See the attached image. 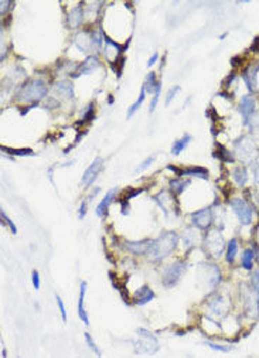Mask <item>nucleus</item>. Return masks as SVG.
<instances>
[{"mask_svg": "<svg viewBox=\"0 0 259 358\" xmlns=\"http://www.w3.org/2000/svg\"><path fill=\"white\" fill-rule=\"evenodd\" d=\"M85 215H87V201H82V204H81V207H79L78 218H79V220H84Z\"/></svg>", "mask_w": 259, "mask_h": 358, "instance_id": "c03bdc74", "label": "nucleus"}, {"mask_svg": "<svg viewBox=\"0 0 259 358\" xmlns=\"http://www.w3.org/2000/svg\"><path fill=\"white\" fill-rule=\"evenodd\" d=\"M47 94V85L41 79H30L17 91V101L25 103H33L42 99Z\"/></svg>", "mask_w": 259, "mask_h": 358, "instance_id": "f03ea898", "label": "nucleus"}, {"mask_svg": "<svg viewBox=\"0 0 259 358\" xmlns=\"http://www.w3.org/2000/svg\"><path fill=\"white\" fill-rule=\"evenodd\" d=\"M74 44H75V47L78 48L79 51H82V53H88V51H91L92 46H94V41H92V34H90L88 31H82V33H79L78 36L75 37V41H74Z\"/></svg>", "mask_w": 259, "mask_h": 358, "instance_id": "a211bd4d", "label": "nucleus"}, {"mask_svg": "<svg viewBox=\"0 0 259 358\" xmlns=\"http://www.w3.org/2000/svg\"><path fill=\"white\" fill-rule=\"evenodd\" d=\"M145 96H146V88H145V85H143V87L140 88V95H139L138 101L135 102L132 107L129 108V111H127V119H129V118H132L133 115L136 114L139 109H140L142 103L145 102Z\"/></svg>", "mask_w": 259, "mask_h": 358, "instance_id": "393cba45", "label": "nucleus"}, {"mask_svg": "<svg viewBox=\"0 0 259 358\" xmlns=\"http://www.w3.org/2000/svg\"><path fill=\"white\" fill-rule=\"evenodd\" d=\"M255 99L252 96L245 95L242 96L241 101H240V105H238V111L242 116V125L248 126L252 120L253 115H255Z\"/></svg>", "mask_w": 259, "mask_h": 358, "instance_id": "6e6552de", "label": "nucleus"}, {"mask_svg": "<svg viewBox=\"0 0 259 358\" xmlns=\"http://www.w3.org/2000/svg\"><path fill=\"white\" fill-rule=\"evenodd\" d=\"M187 270V263L183 262V261H177V262L171 263L167 268L163 270L162 275V283L163 286L167 287V289H171L175 287L179 281L181 279V276L184 275V272Z\"/></svg>", "mask_w": 259, "mask_h": 358, "instance_id": "20e7f679", "label": "nucleus"}, {"mask_svg": "<svg viewBox=\"0 0 259 358\" xmlns=\"http://www.w3.org/2000/svg\"><path fill=\"white\" fill-rule=\"evenodd\" d=\"M258 272H259V270H258Z\"/></svg>", "mask_w": 259, "mask_h": 358, "instance_id": "8fccbe9b", "label": "nucleus"}, {"mask_svg": "<svg viewBox=\"0 0 259 358\" xmlns=\"http://www.w3.org/2000/svg\"><path fill=\"white\" fill-rule=\"evenodd\" d=\"M177 242H179V235L175 231H166V233L160 234L156 239H152L147 257L150 258L152 261L164 259L175 251Z\"/></svg>", "mask_w": 259, "mask_h": 358, "instance_id": "f257e3e1", "label": "nucleus"}, {"mask_svg": "<svg viewBox=\"0 0 259 358\" xmlns=\"http://www.w3.org/2000/svg\"><path fill=\"white\" fill-rule=\"evenodd\" d=\"M157 85H159V82L156 81L155 74H153V72L147 74V77H146V81H145L146 91H147V92H150V94H155L157 90Z\"/></svg>", "mask_w": 259, "mask_h": 358, "instance_id": "c756f323", "label": "nucleus"}, {"mask_svg": "<svg viewBox=\"0 0 259 358\" xmlns=\"http://www.w3.org/2000/svg\"><path fill=\"white\" fill-rule=\"evenodd\" d=\"M152 239H143V241H127L125 244L126 251L135 255H147L149 248H150Z\"/></svg>", "mask_w": 259, "mask_h": 358, "instance_id": "9b49d317", "label": "nucleus"}, {"mask_svg": "<svg viewBox=\"0 0 259 358\" xmlns=\"http://www.w3.org/2000/svg\"><path fill=\"white\" fill-rule=\"evenodd\" d=\"M251 170H252L253 174V183L259 185V164L256 161L251 163Z\"/></svg>", "mask_w": 259, "mask_h": 358, "instance_id": "58836bf2", "label": "nucleus"}, {"mask_svg": "<svg viewBox=\"0 0 259 358\" xmlns=\"http://www.w3.org/2000/svg\"><path fill=\"white\" fill-rule=\"evenodd\" d=\"M0 217H2V221L6 222V225L9 228H10V231H12L13 234H17V228H16V225L13 224L12 220H10V218L7 217V214H6V213H5V211H3V209L0 211Z\"/></svg>", "mask_w": 259, "mask_h": 358, "instance_id": "f704fd0d", "label": "nucleus"}, {"mask_svg": "<svg viewBox=\"0 0 259 358\" xmlns=\"http://www.w3.org/2000/svg\"><path fill=\"white\" fill-rule=\"evenodd\" d=\"M153 200L159 204V207L164 211V214L166 215H169L170 211L175 207V200H173V197L170 196L167 191H160L159 194H156V196L153 197Z\"/></svg>", "mask_w": 259, "mask_h": 358, "instance_id": "dca6fc26", "label": "nucleus"}, {"mask_svg": "<svg viewBox=\"0 0 259 358\" xmlns=\"http://www.w3.org/2000/svg\"><path fill=\"white\" fill-rule=\"evenodd\" d=\"M138 337L133 341V350L136 354H147L153 355L160 350V344L155 335L146 328H138Z\"/></svg>", "mask_w": 259, "mask_h": 358, "instance_id": "7ed1b4c3", "label": "nucleus"}, {"mask_svg": "<svg viewBox=\"0 0 259 358\" xmlns=\"http://www.w3.org/2000/svg\"><path fill=\"white\" fill-rule=\"evenodd\" d=\"M179 92H180V87H179V85L171 87L169 90V92H167V95H166V105H170V102L173 101V98H175Z\"/></svg>", "mask_w": 259, "mask_h": 358, "instance_id": "c9c22d12", "label": "nucleus"}, {"mask_svg": "<svg viewBox=\"0 0 259 358\" xmlns=\"http://www.w3.org/2000/svg\"><path fill=\"white\" fill-rule=\"evenodd\" d=\"M94 118V109H92V103H90L84 112V122H90Z\"/></svg>", "mask_w": 259, "mask_h": 358, "instance_id": "79ce46f5", "label": "nucleus"}, {"mask_svg": "<svg viewBox=\"0 0 259 358\" xmlns=\"http://www.w3.org/2000/svg\"><path fill=\"white\" fill-rule=\"evenodd\" d=\"M31 282H33V287H34L36 290H38V289H40V275H38L37 270H33V273H31Z\"/></svg>", "mask_w": 259, "mask_h": 358, "instance_id": "a19ab883", "label": "nucleus"}, {"mask_svg": "<svg viewBox=\"0 0 259 358\" xmlns=\"http://www.w3.org/2000/svg\"><path fill=\"white\" fill-rule=\"evenodd\" d=\"M82 22H84V10H82V7L78 5V6L73 7L70 14H68V24H70L73 29H77V27L81 26Z\"/></svg>", "mask_w": 259, "mask_h": 358, "instance_id": "412c9836", "label": "nucleus"}, {"mask_svg": "<svg viewBox=\"0 0 259 358\" xmlns=\"http://www.w3.org/2000/svg\"><path fill=\"white\" fill-rule=\"evenodd\" d=\"M183 239H184V249L190 251V249H191V248L194 246L196 234H194L191 229H186V233H184V237H183Z\"/></svg>", "mask_w": 259, "mask_h": 358, "instance_id": "2f4dec72", "label": "nucleus"}, {"mask_svg": "<svg viewBox=\"0 0 259 358\" xmlns=\"http://www.w3.org/2000/svg\"><path fill=\"white\" fill-rule=\"evenodd\" d=\"M235 148H236V155L238 157L244 161H249V163H253V159L256 157V153L259 150L256 149V146L247 139V137H242L241 142L235 143Z\"/></svg>", "mask_w": 259, "mask_h": 358, "instance_id": "0eeeda50", "label": "nucleus"}, {"mask_svg": "<svg viewBox=\"0 0 259 358\" xmlns=\"http://www.w3.org/2000/svg\"><path fill=\"white\" fill-rule=\"evenodd\" d=\"M208 309L212 311V314H215V316H223V314H225L227 310H228V303H227V300H225L223 296L217 294L215 298H212L210 300Z\"/></svg>", "mask_w": 259, "mask_h": 358, "instance_id": "f3484780", "label": "nucleus"}, {"mask_svg": "<svg viewBox=\"0 0 259 358\" xmlns=\"http://www.w3.org/2000/svg\"><path fill=\"white\" fill-rule=\"evenodd\" d=\"M204 344L211 350L220 352H231L234 350V347L231 346H223V344H217V343H212V341H204Z\"/></svg>", "mask_w": 259, "mask_h": 358, "instance_id": "7c9ffc66", "label": "nucleus"}, {"mask_svg": "<svg viewBox=\"0 0 259 358\" xmlns=\"http://www.w3.org/2000/svg\"><path fill=\"white\" fill-rule=\"evenodd\" d=\"M103 169V160L101 159V157H97L95 160L91 163V166L87 170L84 172V174H82V180H81V183L84 185H91L95 180H97V177L99 176V173L102 172Z\"/></svg>", "mask_w": 259, "mask_h": 358, "instance_id": "9d476101", "label": "nucleus"}, {"mask_svg": "<svg viewBox=\"0 0 259 358\" xmlns=\"http://www.w3.org/2000/svg\"><path fill=\"white\" fill-rule=\"evenodd\" d=\"M251 123H252V128H255V129H258L259 131V112H256V114L253 115Z\"/></svg>", "mask_w": 259, "mask_h": 358, "instance_id": "a18cd8bd", "label": "nucleus"}, {"mask_svg": "<svg viewBox=\"0 0 259 358\" xmlns=\"http://www.w3.org/2000/svg\"><path fill=\"white\" fill-rule=\"evenodd\" d=\"M212 221H214V214L211 208L200 209L197 213L191 214V222L194 227L199 229H207L212 224Z\"/></svg>", "mask_w": 259, "mask_h": 358, "instance_id": "1a4fd4ad", "label": "nucleus"}, {"mask_svg": "<svg viewBox=\"0 0 259 358\" xmlns=\"http://www.w3.org/2000/svg\"><path fill=\"white\" fill-rule=\"evenodd\" d=\"M54 90L60 94L61 96H64L67 99H71L74 98V88L71 82L68 81H58L54 84Z\"/></svg>", "mask_w": 259, "mask_h": 358, "instance_id": "4be33fe9", "label": "nucleus"}, {"mask_svg": "<svg viewBox=\"0 0 259 358\" xmlns=\"http://www.w3.org/2000/svg\"><path fill=\"white\" fill-rule=\"evenodd\" d=\"M85 293H87V282H81L79 285V296H78V316L79 319L84 322L85 326H90V319H88V314H87V310L84 307V300H85Z\"/></svg>", "mask_w": 259, "mask_h": 358, "instance_id": "6ab92c4d", "label": "nucleus"}, {"mask_svg": "<svg viewBox=\"0 0 259 358\" xmlns=\"http://www.w3.org/2000/svg\"><path fill=\"white\" fill-rule=\"evenodd\" d=\"M236 254H238V239L232 238L227 245V262L234 263Z\"/></svg>", "mask_w": 259, "mask_h": 358, "instance_id": "a878e982", "label": "nucleus"}, {"mask_svg": "<svg viewBox=\"0 0 259 358\" xmlns=\"http://www.w3.org/2000/svg\"><path fill=\"white\" fill-rule=\"evenodd\" d=\"M84 337H85V343H87V346L90 347L91 351L94 352V354H95L98 358L102 357V351L99 350V347L97 346V343L94 341V339L91 337L90 333H84Z\"/></svg>", "mask_w": 259, "mask_h": 358, "instance_id": "c85d7f7f", "label": "nucleus"}, {"mask_svg": "<svg viewBox=\"0 0 259 358\" xmlns=\"http://www.w3.org/2000/svg\"><path fill=\"white\" fill-rule=\"evenodd\" d=\"M98 67H99V60H98L97 57H94V55H90V57L78 67V70L74 72L71 77L77 78L81 77V75H88L91 72L95 71Z\"/></svg>", "mask_w": 259, "mask_h": 358, "instance_id": "ddd939ff", "label": "nucleus"}, {"mask_svg": "<svg viewBox=\"0 0 259 358\" xmlns=\"http://www.w3.org/2000/svg\"><path fill=\"white\" fill-rule=\"evenodd\" d=\"M253 258H255V254H253L252 249H245L242 252L241 257V265L242 268L245 270H251L253 266Z\"/></svg>", "mask_w": 259, "mask_h": 358, "instance_id": "bb28decb", "label": "nucleus"}, {"mask_svg": "<svg viewBox=\"0 0 259 358\" xmlns=\"http://www.w3.org/2000/svg\"><path fill=\"white\" fill-rule=\"evenodd\" d=\"M153 299H155V293H153V290H152L147 285L138 289V290L135 292V294H133V302H135V305L138 306L147 305Z\"/></svg>", "mask_w": 259, "mask_h": 358, "instance_id": "4468645a", "label": "nucleus"}, {"mask_svg": "<svg viewBox=\"0 0 259 358\" xmlns=\"http://www.w3.org/2000/svg\"><path fill=\"white\" fill-rule=\"evenodd\" d=\"M116 194H118V188H116V187H115V188H111V190L106 193V196L103 197V200L101 201V203L98 204L97 209H95V211H97L98 217H102V215L106 213V209L109 208L111 203H112V201L115 200Z\"/></svg>", "mask_w": 259, "mask_h": 358, "instance_id": "aec40b11", "label": "nucleus"}, {"mask_svg": "<svg viewBox=\"0 0 259 358\" xmlns=\"http://www.w3.org/2000/svg\"><path fill=\"white\" fill-rule=\"evenodd\" d=\"M10 5H12V2H9V0H2V2H0V7H2V9H0V14H2V16L6 14Z\"/></svg>", "mask_w": 259, "mask_h": 358, "instance_id": "37998d69", "label": "nucleus"}, {"mask_svg": "<svg viewBox=\"0 0 259 358\" xmlns=\"http://www.w3.org/2000/svg\"><path fill=\"white\" fill-rule=\"evenodd\" d=\"M231 208L234 209L235 215L238 217L242 225H249L252 222V208L244 198H234L231 201Z\"/></svg>", "mask_w": 259, "mask_h": 358, "instance_id": "423d86ee", "label": "nucleus"}, {"mask_svg": "<svg viewBox=\"0 0 259 358\" xmlns=\"http://www.w3.org/2000/svg\"><path fill=\"white\" fill-rule=\"evenodd\" d=\"M232 176H234L235 183L240 185V187H244V185L247 184L248 172H247V169H245V167H236V169H234V172H232Z\"/></svg>", "mask_w": 259, "mask_h": 358, "instance_id": "b1692460", "label": "nucleus"}, {"mask_svg": "<svg viewBox=\"0 0 259 358\" xmlns=\"http://www.w3.org/2000/svg\"><path fill=\"white\" fill-rule=\"evenodd\" d=\"M234 79H235V74H231V75H229V77L227 78V81L224 82V85H225V88H227V85H228L229 82H232Z\"/></svg>", "mask_w": 259, "mask_h": 358, "instance_id": "de8ad7c7", "label": "nucleus"}, {"mask_svg": "<svg viewBox=\"0 0 259 358\" xmlns=\"http://www.w3.org/2000/svg\"><path fill=\"white\" fill-rule=\"evenodd\" d=\"M55 300H57V305H58V309H60L61 311V317H62V320L67 322V309H66V305H64V302H62V299L60 298V294H55Z\"/></svg>", "mask_w": 259, "mask_h": 358, "instance_id": "4c0bfd02", "label": "nucleus"}, {"mask_svg": "<svg viewBox=\"0 0 259 358\" xmlns=\"http://www.w3.org/2000/svg\"><path fill=\"white\" fill-rule=\"evenodd\" d=\"M2 357H3V358H7L6 348H2Z\"/></svg>", "mask_w": 259, "mask_h": 358, "instance_id": "09e8293b", "label": "nucleus"}, {"mask_svg": "<svg viewBox=\"0 0 259 358\" xmlns=\"http://www.w3.org/2000/svg\"><path fill=\"white\" fill-rule=\"evenodd\" d=\"M3 152H7V153H12V155L16 156H29L33 155V150L31 149H9V148H2Z\"/></svg>", "mask_w": 259, "mask_h": 358, "instance_id": "72a5a7b5", "label": "nucleus"}, {"mask_svg": "<svg viewBox=\"0 0 259 358\" xmlns=\"http://www.w3.org/2000/svg\"><path fill=\"white\" fill-rule=\"evenodd\" d=\"M169 170L175 172L179 176H191V177H200V179H208V170L204 167H199V166H194V167L184 169V170H179V169L173 167V166H169Z\"/></svg>", "mask_w": 259, "mask_h": 358, "instance_id": "2eb2a0df", "label": "nucleus"}, {"mask_svg": "<svg viewBox=\"0 0 259 358\" xmlns=\"http://www.w3.org/2000/svg\"><path fill=\"white\" fill-rule=\"evenodd\" d=\"M204 249L212 258L221 257L225 249V241L223 235L217 231H211L207 234L204 239Z\"/></svg>", "mask_w": 259, "mask_h": 358, "instance_id": "39448f33", "label": "nucleus"}, {"mask_svg": "<svg viewBox=\"0 0 259 358\" xmlns=\"http://www.w3.org/2000/svg\"><path fill=\"white\" fill-rule=\"evenodd\" d=\"M188 184H190V181H186V180H170V188H171V191H173L175 194H181Z\"/></svg>", "mask_w": 259, "mask_h": 358, "instance_id": "cd10ccee", "label": "nucleus"}, {"mask_svg": "<svg viewBox=\"0 0 259 358\" xmlns=\"http://www.w3.org/2000/svg\"><path fill=\"white\" fill-rule=\"evenodd\" d=\"M258 72H259V64H252L249 66L242 74V78H244V82L248 87V90L251 92H255L256 91V79H258Z\"/></svg>", "mask_w": 259, "mask_h": 358, "instance_id": "f8f14e48", "label": "nucleus"}, {"mask_svg": "<svg viewBox=\"0 0 259 358\" xmlns=\"http://www.w3.org/2000/svg\"><path fill=\"white\" fill-rule=\"evenodd\" d=\"M160 91H162V84L159 82V85H157L156 92L153 94V99H152V103H150V112H153V111L156 109L157 102H159V98H160Z\"/></svg>", "mask_w": 259, "mask_h": 358, "instance_id": "e433bc0d", "label": "nucleus"}, {"mask_svg": "<svg viewBox=\"0 0 259 358\" xmlns=\"http://www.w3.org/2000/svg\"><path fill=\"white\" fill-rule=\"evenodd\" d=\"M155 159H156L155 156H150V157H147V159H146V160L143 161V163H142V164H140V166H139L138 169H136V173H139V172H143V170H146V169L149 167V166H150L152 163L155 161Z\"/></svg>", "mask_w": 259, "mask_h": 358, "instance_id": "ea45409f", "label": "nucleus"}, {"mask_svg": "<svg viewBox=\"0 0 259 358\" xmlns=\"http://www.w3.org/2000/svg\"><path fill=\"white\" fill-rule=\"evenodd\" d=\"M251 290L259 300V272H253L251 275Z\"/></svg>", "mask_w": 259, "mask_h": 358, "instance_id": "473e14b6", "label": "nucleus"}, {"mask_svg": "<svg viewBox=\"0 0 259 358\" xmlns=\"http://www.w3.org/2000/svg\"><path fill=\"white\" fill-rule=\"evenodd\" d=\"M190 140H191V136H190V135H184V136L180 137V139H177L175 143H173V146H171V155H180L181 152L186 149Z\"/></svg>", "mask_w": 259, "mask_h": 358, "instance_id": "5701e85b", "label": "nucleus"}, {"mask_svg": "<svg viewBox=\"0 0 259 358\" xmlns=\"http://www.w3.org/2000/svg\"><path fill=\"white\" fill-rule=\"evenodd\" d=\"M157 58H159V54L157 53H155L153 55H152L150 58H149V61H147V67H152L155 62L157 61Z\"/></svg>", "mask_w": 259, "mask_h": 358, "instance_id": "49530a36", "label": "nucleus"}]
</instances>
